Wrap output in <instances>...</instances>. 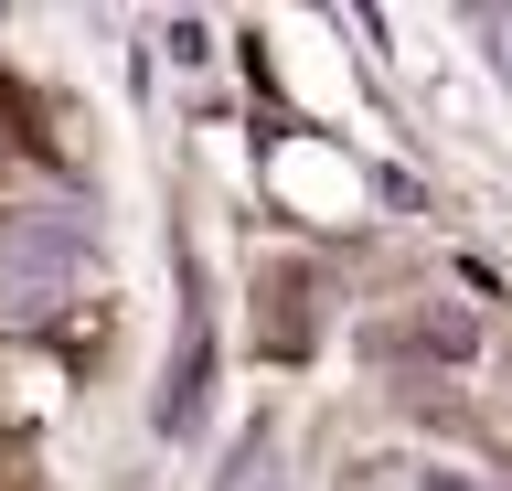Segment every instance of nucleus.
<instances>
[{
	"label": "nucleus",
	"instance_id": "1",
	"mask_svg": "<svg viewBox=\"0 0 512 491\" xmlns=\"http://www.w3.org/2000/svg\"><path fill=\"white\" fill-rule=\"evenodd\" d=\"M96 278V235L75 214H22L0 225V321H43Z\"/></svg>",
	"mask_w": 512,
	"mask_h": 491
},
{
	"label": "nucleus",
	"instance_id": "2",
	"mask_svg": "<svg viewBox=\"0 0 512 491\" xmlns=\"http://www.w3.org/2000/svg\"><path fill=\"white\" fill-rule=\"evenodd\" d=\"M470 33H480V54H491V75H502V86H512V11H480Z\"/></svg>",
	"mask_w": 512,
	"mask_h": 491
}]
</instances>
